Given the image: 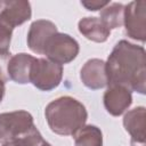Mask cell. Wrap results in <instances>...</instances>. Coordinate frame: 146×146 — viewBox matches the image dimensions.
Masks as SVG:
<instances>
[{
	"label": "cell",
	"instance_id": "obj_1",
	"mask_svg": "<svg viewBox=\"0 0 146 146\" xmlns=\"http://www.w3.org/2000/svg\"><path fill=\"white\" fill-rule=\"evenodd\" d=\"M106 64L108 86H122L144 95L146 91V52L144 47L120 40L110 54Z\"/></svg>",
	"mask_w": 146,
	"mask_h": 146
},
{
	"label": "cell",
	"instance_id": "obj_2",
	"mask_svg": "<svg viewBox=\"0 0 146 146\" xmlns=\"http://www.w3.org/2000/svg\"><path fill=\"white\" fill-rule=\"evenodd\" d=\"M50 130L60 136H73L88 119L84 105L71 96H62L51 100L44 110Z\"/></svg>",
	"mask_w": 146,
	"mask_h": 146
},
{
	"label": "cell",
	"instance_id": "obj_3",
	"mask_svg": "<svg viewBox=\"0 0 146 146\" xmlns=\"http://www.w3.org/2000/svg\"><path fill=\"white\" fill-rule=\"evenodd\" d=\"M35 128L33 116L27 111L0 113V144L15 143Z\"/></svg>",
	"mask_w": 146,
	"mask_h": 146
},
{
	"label": "cell",
	"instance_id": "obj_4",
	"mask_svg": "<svg viewBox=\"0 0 146 146\" xmlns=\"http://www.w3.org/2000/svg\"><path fill=\"white\" fill-rule=\"evenodd\" d=\"M79 51L80 46L73 36L66 33L56 32L47 41L43 55L47 59L63 66L75 59Z\"/></svg>",
	"mask_w": 146,
	"mask_h": 146
},
{
	"label": "cell",
	"instance_id": "obj_5",
	"mask_svg": "<svg viewBox=\"0 0 146 146\" xmlns=\"http://www.w3.org/2000/svg\"><path fill=\"white\" fill-rule=\"evenodd\" d=\"M63 79V66L47 58H36L32 65L30 83L42 91H50L59 86Z\"/></svg>",
	"mask_w": 146,
	"mask_h": 146
},
{
	"label": "cell",
	"instance_id": "obj_6",
	"mask_svg": "<svg viewBox=\"0 0 146 146\" xmlns=\"http://www.w3.org/2000/svg\"><path fill=\"white\" fill-rule=\"evenodd\" d=\"M123 25L125 34L140 42L146 40V1H131L124 6Z\"/></svg>",
	"mask_w": 146,
	"mask_h": 146
},
{
	"label": "cell",
	"instance_id": "obj_7",
	"mask_svg": "<svg viewBox=\"0 0 146 146\" xmlns=\"http://www.w3.org/2000/svg\"><path fill=\"white\" fill-rule=\"evenodd\" d=\"M57 31V26L55 23L48 19H36L34 21L29 29L27 32V46L31 51L38 55H43V49L49 40V38L55 34Z\"/></svg>",
	"mask_w": 146,
	"mask_h": 146
},
{
	"label": "cell",
	"instance_id": "obj_8",
	"mask_svg": "<svg viewBox=\"0 0 146 146\" xmlns=\"http://www.w3.org/2000/svg\"><path fill=\"white\" fill-rule=\"evenodd\" d=\"M80 79L82 83L91 90H98L108 86V78L106 73V64L103 59H88L80 71Z\"/></svg>",
	"mask_w": 146,
	"mask_h": 146
},
{
	"label": "cell",
	"instance_id": "obj_9",
	"mask_svg": "<svg viewBox=\"0 0 146 146\" xmlns=\"http://www.w3.org/2000/svg\"><path fill=\"white\" fill-rule=\"evenodd\" d=\"M104 107L113 116L122 115L132 104L131 91L122 86H107L103 97Z\"/></svg>",
	"mask_w": 146,
	"mask_h": 146
},
{
	"label": "cell",
	"instance_id": "obj_10",
	"mask_svg": "<svg viewBox=\"0 0 146 146\" xmlns=\"http://www.w3.org/2000/svg\"><path fill=\"white\" fill-rule=\"evenodd\" d=\"M145 107L138 106L123 116V127L130 135L131 146H145Z\"/></svg>",
	"mask_w": 146,
	"mask_h": 146
},
{
	"label": "cell",
	"instance_id": "obj_11",
	"mask_svg": "<svg viewBox=\"0 0 146 146\" xmlns=\"http://www.w3.org/2000/svg\"><path fill=\"white\" fill-rule=\"evenodd\" d=\"M0 16L13 27L22 25L32 16L31 3L25 0L0 1Z\"/></svg>",
	"mask_w": 146,
	"mask_h": 146
},
{
	"label": "cell",
	"instance_id": "obj_12",
	"mask_svg": "<svg viewBox=\"0 0 146 146\" xmlns=\"http://www.w3.org/2000/svg\"><path fill=\"white\" fill-rule=\"evenodd\" d=\"M34 59H35L34 56L29 55L26 52H19L11 56L7 65V73L9 80L18 84L30 83L31 70Z\"/></svg>",
	"mask_w": 146,
	"mask_h": 146
},
{
	"label": "cell",
	"instance_id": "obj_13",
	"mask_svg": "<svg viewBox=\"0 0 146 146\" xmlns=\"http://www.w3.org/2000/svg\"><path fill=\"white\" fill-rule=\"evenodd\" d=\"M79 32L90 41L94 42H105L110 34L111 30L102 22L99 17H83L78 23Z\"/></svg>",
	"mask_w": 146,
	"mask_h": 146
},
{
	"label": "cell",
	"instance_id": "obj_14",
	"mask_svg": "<svg viewBox=\"0 0 146 146\" xmlns=\"http://www.w3.org/2000/svg\"><path fill=\"white\" fill-rule=\"evenodd\" d=\"M74 146H103L102 130L92 124L83 125L74 135Z\"/></svg>",
	"mask_w": 146,
	"mask_h": 146
},
{
	"label": "cell",
	"instance_id": "obj_15",
	"mask_svg": "<svg viewBox=\"0 0 146 146\" xmlns=\"http://www.w3.org/2000/svg\"><path fill=\"white\" fill-rule=\"evenodd\" d=\"M99 18L106 25L107 29L114 30L123 25L124 18V6L119 2H110L106 7L100 10Z\"/></svg>",
	"mask_w": 146,
	"mask_h": 146
},
{
	"label": "cell",
	"instance_id": "obj_16",
	"mask_svg": "<svg viewBox=\"0 0 146 146\" xmlns=\"http://www.w3.org/2000/svg\"><path fill=\"white\" fill-rule=\"evenodd\" d=\"M15 27L0 16V52L8 54L11 42V35Z\"/></svg>",
	"mask_w": 146,
	"mask_h": 146
},
{
	"label": "cell",
	"instance_id": "obj_17",
	"mask_svg": "<svg viewBox=\"0 0 146 146\" xmlns=\"http://www.w3.org/2000/svg\"><path fill=\"white\" fill-rule=\"evenodd\" d=\"M10 57H11L10 52H8V54L0 52V80L3 81L5 83L9 80V76H8V73H7V65H8V62H9Z\"/></svg>",
	"mask_w": 146,
	"mask_h": 146
},
{
	"label": "cell",
	"instance_id": "obj_18",
	"mask_svg": "<svg viewBox=\"0 0 146 146\" xmlns=\"http://www.w3.org/2000/svg\"><path fill=\"white\" fill-rule=\"evenodd\" d=\"M108 3H110L108 0H104V1H100V0H84V1H81V5L87 10H90V11H96V10L103 9Z\"/></svg>",
	"mask_w": 146,
	"mask_h": 146
},
{
	"label": "cell",
	"instance_id": "obj_19",
	"mask_svg": "<svg viewBox=\"0 0 146 146\" xmlns=\"http://www.w3.org/2000/svg\"><path fill=\"white\" fill-rule=\"evenodd\" d=\"M5 94H6V87H5V82L0 80V103L2 102L3 97H5Z\"/></svg>",
	"mask_w": 146,
	"mask_h": 146
},
{
	"label": "cell",
	"instance_id": "obj_20",
	"mask_svg": "<svg viewBox=\"0 0 146 146\" xmlns=\"http://www.w3.org/2000/svg\"><path fill=\"white\" fill-rule=\"evenodd\" d=\"M38 146H51V145H50L49 143H47L46 140H43V141H42V143H41L40 145H38Z\"/></svg>",
	"mask_w": 146,
	"mask_h": 146
},
{
	"label": "cell",
	"instance_id": "obj_21",
	"mask_svg": "<svg viewBox=\"0 0 146 146\" xmlns=\"http://www.w3.org/2000/svg\"><path fill=\"white\" fill-rule=\"evenodd\" d=\"M1 146H14V145L10 143H7V144H1Z\"/></svg>",
	"mask_w": 146,
	"mask_h": 146
}]
</instances>
